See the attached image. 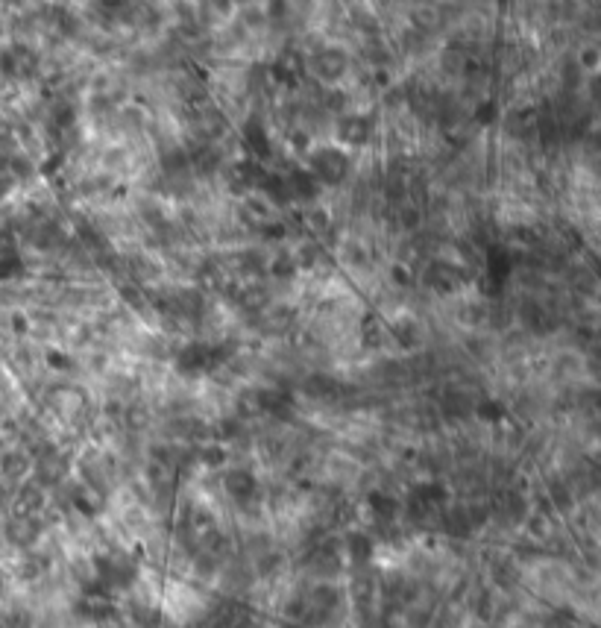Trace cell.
Returning <instances> with one entry per match:
<instances>
[{"mask_svg":"<svg viewBox=\"0 0 601 628\" xmlns=\"http://www.w3.org/2000/svg\"><path fill=\"white\" fill-rule=\"evenodd\" d=\"M346 171H349V159H346V153L341 150H317L314 156H311V177L320 182H326V185H338V182L344 180Z\"/></svg>","mask_w":601,"mask_h":628,"instance_id":"cell-3","label":"cell"},{"mask_svg":"<svg viewBox=\"0 0 601 628\" xmlns=\"http://www.w3.org/2000/svg\"><path fill=\"white\" fill-rule=\"evenodd\" d=\"M232 356V347H212V344H191L179 353V370L188 373V376H197V373H209L220 367L223 361Z\"/></svg>","mask_w":601,"mask_h":628,"instance_id":"cell-2","label":"cell"},{"mask_svg":"<svg viewBox=\"0 0 601 628\" xmlns=\"http://www.w3.org/2000/svg\"><path fill=\"white\" fill-rule=\"evenodd\" d=\"M0 532L9 543L12 552H30L44 540L50 532L47 517H27V514H9L0 520Z\"/></svg>","mask_w":601,"mask_h":628,"instance_id":"cell-1","label":"cell"},{"mask_svg":"<svg viewBox=\"0 0 601 628\" xmlns=\"http://www.w3.org/2000/svg\"><path fill=\"white\" fill-rule=\"evenodd\" d=\"M493 109H496L493 103H484L481 112H478V121H490V118H493Z\"/></svg>","mask_w":601,"mask_h":628,"instance_id":"cell-14","label":"cell"},{"mask_svg":"<svg viewBox=\"0 0 601 628\" xmlns=\"http://www.w3.org/2000/svg\"><path fill=\"white\" fill-rule=\"evenodd\" d=\"M338 138L352 147H364L373 138V121L367 115H346L338 121Z\"/></svg>","mask_w":601,"mask_h":628,"instance_id":"cell-5","label":"cell"},{"mask_svg":"<svg viewBox=\"0 0 601 628\" xmlns=\"http://www.w3.org/2000/svg\"><path fill=\"white\" fill-rule=\"evenodd\" d=\"M426 279H429V285L434 291H440V294H452V291H458L461 285H464V270L455 268V265H446V262H440V265H431L429 273H426Z\"/></svg>","mask_w":601,"mask_h":628,"instance_id":"cell-6","label":"cell"},{"mask_svg":"<svg viewBox=\"0 0 601 628\" xmlns=\"http://www.w3.org/2000/svg\"><path fill=\"white\" fill-rule=\"evenodd\" d=\"M15 188H18V180H15L6 168H0V203H3L6 197H12Z\"/></svg>","mask_w":601,"mask_h":628,"instance_id":"cell-11","label":"cell"},{"mask_svg":"<svg viewBox=\"0 0 601 628\" xmlns=\"http://www.w3.org/2000/svg\"><path fill=\"white\" fill-rule=\"evenodd\" d=\"M244 141L250 144V150H253V156L258 159H267V153H270V138L264 133V127L258 124L256 118H250L247 124H244Z\"/></svg>","mask_w":601,"mask_h":628,"instance_id":"cell-7","label":"cell"},{"mask_svg":"<svg viewBox=\"0 0 601 628\" xmlns=\"http://www.w3.org/2000/svg\"><path fill=\"white\" fill-rule=\"evenodd\" d=\"M478 411H481V417H487V420H499V417H502V405L496 403H484Z\"/></svg>","mask_w":601,"mask_h":628,"instance_id":"cell-13","label":"cell"},{"mask_svg":"<svg viewBox=\"0 0 601 628\" xmlns=\"http://www.w3.org/2000/svg\"><path fill=\"white\" fill-rule=\"evenodd\" d=\"M311 71H314L320 80H326V83L341 80L346 71V53L344 50H335V47H323L320 53H314Z\"/></svg>","mask_w":601,"mask_h":628,"instance_id":"cell-4","label":"cell"},{"mask_svg":"<svg viewBox=\"0 0 601 628\" xmlns=\"http://www.w3.org/2000/svg\"><path fill=\"white\" fill-rule=\"evenodd\" d=\"M364 341H370V347H379V344H382V326H379L376 317H370V320L364 323Z\"/></svg>","mask_w":601,"mask_h":628,"instance_id":"cell-10","label":"cell"},{"mask_svg":"<svg viewBox=\"0 0 601 628\" xmlns=\"http://www.w3.org/2000/svg\"><path fill=\"white\" fill-rule=\"evenodd\" d=\"M288 191H291V197L314 200V197H317V191H320V182L314 180L308 171H300V174H294V177L288 180Z\"/></svg>","mask_w":601,"mask_h":628,"instance_id":"cell-8","label":"cell"},{"mask_svg":"<svg viewBox=\"0 0 601 628\" xmlns=\"http://www.w3.org/2000/svg\"><path fill=\"white\" fill-rule=\"evenodd\" d=\"M294 270H297V262L288 259V256H279V259L273 262V273H276V276H291Z\"/></svg>","mask_w":601,"mask_h":628,"instance_id":"cell-12","label":"cell"},{"mask_svg":"<svg viewBox=\"0 0 601 628\" xmlns=\"http://www.w3.org/2000/svg\"><path fill=\"white\" fill-rule=\"evenodd\" d=\"M390 335H393L402 347H417V344H420V329H417L414 320H396V323L390 326Z\"/></svg>","mask_w":601,"mask_h":628,"instance_id":"cell-9","label":"cell"}]
</instances>
